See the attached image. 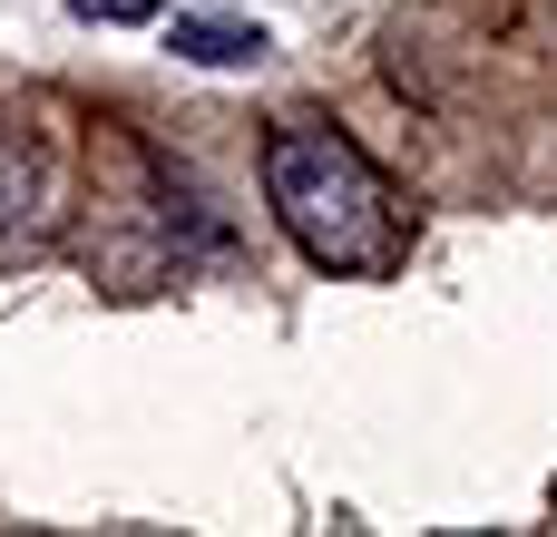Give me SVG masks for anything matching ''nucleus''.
Wrapping results in <instances>:
<instances>
[{
	"label": "nucleus",
	"instance_id": "20e7f679",
	"mask_svg": "<svg viewBox=\"0 0 557 537\" xmlns=\"http://www.w3.org/2000/svg\"><path fill=\"white\" fill-rule=\"evenodd\" d=\"M78 20H147V0H69Z\"/></svg>",
	"mask_w": 557,
	"mask_h": 537
},
{
	"label": "nucleus",
	"instance_id": "f03ea898",
	"mask_svg": "<svg viewBox=\"0 0 557 537\" xmlns=\"http://www.w3.org/2000/svg\"><path fill=\"white\" fill-rule=\"evenodd\" d=\"M166 49H176V59H196V68H255L274 39H264L255 20H206V10H176V20H166Z\"/></svg>",
	"mask_w": 557,
	"mask_h": 537
},
{
	"label": "nucleus",
	"instance_id": "f257e3e1",
	"mask_svg": "<svg viewBox=\"0 0 557 537\" xmlns=\"http://www.w3.org/2000/svg\"><path fill=\"white\" fill-rule=\"evenodd\" d=\"M264 205L323 274H392L411 254V225L382 186V166L333 127H274L264 137Z\"/></svg>",
	"mask_w": 557,
	"mask_h": 537
},
{
	"label": "nucleus",
	"instance_id": "7ed1b4c3",
	"mask_svg": "<svg viewBox=\"0 0 557 537\" xmlns=\"http://www.w3.org/2000/svg\"><path fill=\"white\" fill-rule=\"evenodd\" d=\"M39 186H49L39 147H10V157H0V235H39V225H49Z\"/></svg>",
	"mask_w": 557,
	"mask_h": 537
}]
</instances>
